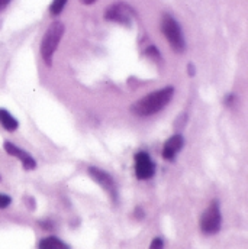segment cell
Masks as SVG:
<instances>
[{"label": "cell", "mask_w": 248, "mask_h": 249, "mask_svg": "<svg viewBox=\"0 0 248 249\" xmlns=\"http://www.w3.org/2000/svg\"><path fill=\"white\" fill-rule=\"evenodd\" d=\"M173 96H174V87L167 86V87L153 91L148 96L135 102V105H132L131 110H132V113H135L136 116H141V118L155 115V113L161 112L172 102Z\"/></svg>", "instance_id": "6da1fadb"}, {"label": "cell", "mask_w": 248, "mask_h": 249, "mask_svg": "<svg viewBox=\"0 0 248 249\" xmlns=\"http://www.w3.org/2000/svg\"><path fill=\"white\" fill-rule=\"evenodd\" d=\"M64 31H65L64 23L57 20V22H53L44 34L42 44H41V55L48 67H51V64H53L54 53L58 48V44L64 35Z\"/></svg>", "instance_id": "7a4b0ae2"}, {"label": "cell", "mask_w": 248, "mask_h": 249, "mask_svg": "<svg viewBox=\"0 0 248 249\" xmlns=\"http://www.w3.org/2000/svg\"><path fill=\"white\" fill-rule=\"evenodd\" d=\"M161 32L176 53H183L186 50V41L179 22L172 16L164 13L161 18Z\"/></svg>", "instance_id": "3957f363"}, {"label": "cell", "mask_w": 248, "mask_h": 249, "mask_svg": "<svg viewBox=\"0 0 248 249\" xmlns=\"http://www.w3.org/2000/svg\"><path fill=\"white\" fill-rule=\"evenodd\" d=\"M222 225V214H221V209H219V203L218 200H213L209 207L206 209V212L200 216V231L206 235H215L219 232Z\"/></svg>", "instance_id": "277c9868"}, {"label": "cell", "mask_w": 248, "mask_h": 249, "mask_svg": "<svg viewBox=\"0 0 248 249\" xmlns=\"http://www.w3.org/2000/svg\"><path fill=\"white\" fill-rule=\"evenodd\" d=\"M134 18V9L129 7L126 3H114L105 10V19L129 25Z\"/></svg>", "instance_id": "5b68a950"}, {"label": "cell", "mask_w": 248, "mask_h": 249, "mask_svg": "<svg viewBox=\"0 0 248 249\" xmlns=\"http://www.w3.org/2000/svg\"><path fill=\"white\" fill-rule=\"evenodd\" d=\"M89 174H90V177H92L96 183H99L100 186L103 187V188L109 193V196H111L115 201L118 200V187L115 184V180L112 178L111 174H108L106 171H103V170H100V168H97V167H89Z\"/></svg>", "instance_id": "8992f818"}, {"label": "cell", "mask_w": 248, "mask_h": 249, "mask_svg": "<svg viewBox=\"0 0 248 249\" xmlns=\"http://www.w3.org/2000/svg\"><path fill=\"white\" fill-rule=\"evenodd\" d=\"M155 165L147 152H138L135 155V174L138 180H148L154 176Z\"/></svg>", "instance_id": "52a82bcc"}, {"label": "cell", "mask_w": 248, "mask_h": 249, "mask_svg": "<svg viewBox=\"0 0 248 249\" xmlns=\"http://www.w3.org/2000/svg\"><path fill=\"white\" fill-rule=\"evenodd\" d=\"M3 148H4V151H6L9 155L19 158V160L22 161V165H23V168H25L26 171L35 170V168H37V161H35V158L31 157L26 151L20 149L19 146H16V145H13V143H10V142H4V143H3Z\"/></svg>", "instance_id": "ba28073f"}, {"label": "cell", "mask_w": 248, "mask_h": 249, "mask_svg": "<svg viewBox=\"0 0 248 249\" xmlns=\"http://www.w3.org/2000/svg\"><path fill=\"white\" fill-rule=\"evenodd\" d=\"M185 145V141H183V136L182 135H173L170 139H167V142L164 143V148H163V158L164 160H174L176 155L179 154V151L183 148Z\"/></svg>", "instance_id": "9c48e42d"}, {"label": "cell", "mask_w": 248, "mask_h": 249, "mask_svg": "<svg viewBox=\"0 0 248 249\" xmlns=\"http://www.w3.org/2000/svg\"><path fill=\"white\" fill-rule=\"evenodd\" d=\"M38 249H70V247L62 242L61 239H58L57 236H48L44 238L38 242Z\"/></svg>", "instance_id": "30bf717a"}, {"label": "cell", "mask_w": 248, "mask_h": 249, "mask_svg": "<svg viewBox=\"0 0 248 249\" xmlns=\"http://www.w3.org/2000/svg\"><path fill=\"white\" fill-rule=\"evenodd\" d=\"M0 124L6 129V130H9V132H13V130H16L18 129V126H19V122L6 110V109H0Z\"/></svg>", "instance_id": "8fae6325"}, {"label": "cell", "mask_w": 248, "mask_h": 249, "mask_svg": "<svg viewBox=\"0 0 248 249\" xmlns=\"http://www.w3.org/2000/svg\"><path fill=\"white\" fill-rule=\"evenodd\" d=\"M65 4H67V1H65V0H57V1L51 3V6H50V13H51L53 16L60 15V13L62 12V9L65 7Z\"/></svg>", "instance_id": "7c38bea8"}, {"label": "cell", "mask_w": 248, "mask_h": 249, "mask_svg": "<svg viewBox=\"0 0 248 249\" xmlns=\"http://www.w3.org/2000/svg\"><path fill=\"white\" fill-rule=\"evenodd\" d=\"M145 54H147V55H151V57H153V60H160V58H161V57H160L158 50H157L155 47H153V45L145 51Z\"/></svg>", "instance_id": "4fadbf2b"}, {"label": "cell", "mask_w": 248, "mask_h": 249, "mask_svg": "<svg viewBox=\"0 0 248 249\" xmlns=\"http://www.w3.org/2000/svg\"><path fill=\"white\" fill-rule=\"evenodd\" d=\"M150 249H164V242L161 238H154L151 245H150Z\"/></svg>", "instance_id": "5bb4252c"}, {"label": "cell", "mask_w": 248, "mask_h": 249, "mask_svg": "<svg viewBox=\"0 0 248 249\" xmlns=\"http://www.w3.org/2000/svg\"><path fill=\"white\" fill-rule=\"evenodd\" d=\"M12 203V198L6 194H0V209H6Z\"/></svg>", "instance_id": "9a60e30c"}, {"label": "cell", "mask_w": 248, "mask_h": 249, "mask_svg": "<svg viewBox=\"0 0 248 249\" xmlns=\"http://www.w3.org/2000/svg\"><path fill=\"white\" fill-rule=\"evenodd\" d=\"M187 68H189V74H191V75H193V74H194V67H193L191 64H189V65H187Z\"/></svg>", "instance_id": "2e32d148"}, {"label": "cell", "mask_w": 248, "mask_h": 249, "mask_svg": "<svg viewBox=\"0 0 248 249\" xmlns=\"http://www.w3.org/2000/svg\"><path fill=\"white\" fill-rule=\"evenodd\" d=\"M7 4H9V1H0V12H1Z\"/></svg>", "instance_id": "e0dca14e"}]
</instances>
